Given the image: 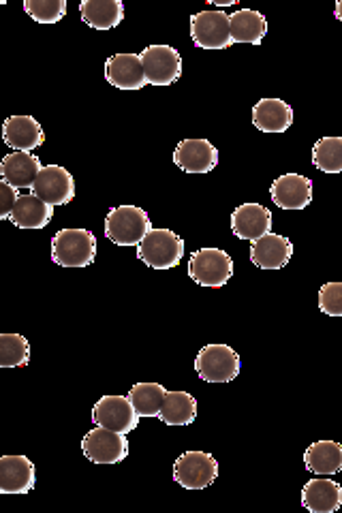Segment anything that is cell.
<instances>
[{
    "mask_svg": "<svg viewBox=\"0 0 342 513\" xmlns=\"http://www.w3.org/2000/svg\"><path fill=\"white\" fill-rule=\"evenodd\" d=\"M95 257L97 238L88 229H60L52 240V261L60 268H86Z\"/></svg>",
    "mask_w": 342,
    "mask_h": 513,
    "instance_id": "6da1fadb",
    "label": "cell"
},
{
    "mask_svg": "<svg viewBox=\"0 0 342 513\" xmlns=\"http://www.w3.org/2000/svg\"><path fill=\"white\" fill-rule=\"evenodd\" d=\"M137 257L152 270L178 268L184 257V240L171 229H150L137 244Z\"/></svg>",
    "mask_w": 342,
    "mask_h": 513,
    "instance_id": "7a4b0ae2",
    "label": "cell"
},
{
    "mask_svg": "<svg viewBox=\"0 0 342 513\" xmlns=\"http://www.w3.org/2000/svg\"><path fill=\"white\" fill-rule=\"evenodd\" d=\"M150 229V216L139 206H116L105 216V236L118 246H137Z\"/></svg>",
    "mask_w": 342,
    "mask_h": 513,
    "instance_id": "3957f363",
    "label": "cell"
},
{
    "mask_svg": "<svg viewBox=\"0 0 342 513\" xmlns=\"http://www.w3.org/2000/svg\"><path fill=\"white\" fill-rule=\"evenodd\" d=\"M242 360L238 351L225 342L206 345L195 357V372L206 383H229L240 375Z\"/></svg>",
    "mask_w": 342,
    "mask_h": 513,
    "instance_id": "277c9868",
    "label": "cell"
},
{
    "mask_svg": "<svg viewBox=\"0 0 342 513\" xmlns=\"http://www.w3.org/2000/svg\"><path fill=\"white\" fill-rule=\"evenodd\" d=\"M189 276L193 283L201 287L221 289L231 281L233 259L223 248H199L189 259Z\"/></svg>",
    "mask_w": 342,
    "mask_h": 513,
    "instance_id": "5b68a950",
    "label": "cell"
},
{
    "mask_svg": "<svg viewBox=\"0 0 342 513\" xmlns=\"http://www.w3.org/2000/svg\"><path fill=\"white\" fill-rule=\"evenodd\" d=\"M191 39L201 50H227L233 45L231 24L225 11H201L191 18Z\"/></svg>",
    "mask_w": 342,
    "mask_h": 513,
    "instance_id": "8992f818",
    "label": "cell"
},
{
    "mask_svg": "<svg viewBox=\"0 0 342 513\" xmlns=\"http://www.w3.org/2000/svg\"><path fill=\"white\" fill-rule=\"evenodd\" d=\"M219 477V462L208 452H184L174 462V481L186 490H204Z\"/></svg>",
    "mask_w": 342,
    "mask_h": 513,
    "instance_id": "52a82bcc",
    "label": "cell"
},
{
    "mask_svg": "<svg viewBox=\"0 0 342 513\" xmlns=\"http://www.w3.org/2000/svg\"><path fill=\"white\" fill-rule=\"evenodd\" d=\"M82 452L95 464H120L129 456L127 434L97 426L82 439Z\"/></svg>",
    "mask_w": 342,
    "mask_h": 513,
    "instance_id": "ba28073f",
    "label": "cell"
},
{
    "mask_svg": "<svg viewBox=\"0 0 342 513\" xmlns=\"http://www.w3.org/2000/svg\"><path fill=\"white\" fill-rule=\"evenodd\" d=\"M139 413L135 411L129 396L107 394L92 407V424L129 434L139 426Z\"/></svg>",
    "mask_w": 342,
    "mask_h": 513,
    "instance_id": "9c48e42d",
    "label": "cell"
},
{
    "mask_svg": "<svg viewBox=\"0 0 342 513\" xmlns=\"http://www.w3.org/2000/svg\"><path fill=\"white\" fill-rule=\"evenodd\" d=\"M142 62L150 86H171L182 75V56L171 45H148L142 52Z\"/></svg>",
    "mask_w": 342,
    "mask_h": 513,
    "instance_id": "30bf717a",
    "label": "cell"
},
{
    "mask_svg": "<svg viewBox=\"0 0 342 513\" xmlns=\"http://www.w3.org/2000/svg\"><path fill=\"white\" fill-rule=\"evenodd\" d=\"M174 163L186 174H210L219 165V150L204 137L182 139L174 150Z\"/></svg>",
    "mask_w": 342,
    "mask_h": 513,
    "instance_id": "8fae6325",
    "label": "cell"
},
{
    "mask_svg": "<svg viewBox=\"0 0 342 513\" xmlns=\"http://www.w3.org/2000/svg\"><path fill=\"white\" fill-rule=\"evenodd\" d=\"M105 80L118 90H139L148 84L142 54L120 52L107 58Z\"/></svg>",
    "mask_w": 342,
    "mask_h": 513,
    "instance_id": "7c38bea8",
    "label": "cell"
},
{
    "mask_svg": "<svg viewBox=\"0 0 342 513\" xmlns=\"http://www.w3.org/2000/svg\"><path fill=\"white\" fill-rule=\"evenodd\" d=\"M30 191L43 199L45 204L65 206L75 197V180L71 171H67L62 165H48L41 169V174Z\"/></svg>",
    "mask_w": 342,
    "mask_h": 513,
    "instance_id": "4fadbf2b",
    "label": "cell"
},
{
    "mask_svg": "<svg viewBox=\"0 0 342 513\" xmlns=\"http://www.w3.org/2000/svg\"><path fill=\"white\" fill-rule=\"evenodd\" d=\"M270 195L281 210H304L313 201V180L302 174H283L272 182Z\"/></svg>",
    "mask_w": 342,
    "mask_h": 513,
    "instance_id": "5bb4252c",
    "label": "cell"
},
{
    "mask_svg": "<svg viewBox=\"0 0 342 513\" xmlns=\"http://www.w3.org/2000/svg\"><path fill=\"white\" fill-rule=\"evenodd\" d=\"M272 212L261 204H242L231 212V231L240 240H259L272 231Z\"/></svg>",
    "mask_w": 342,
    "mask_h": 513,
    "instance_id": "9a60e30c",
    "label": "cell"
},
{
    "mask_svg": "<svg viewBox=\"0 0 342 513\" xmlns=\"http://www.w3.org/2000/svg\"><path fill=\"white\" fill-rule=\"evenodd\" d=\"M37 484L35 464L26 456L0 458V494H28Z\"/></svg>",
    "mask_w": 342,
    "mask_h": 513,
    "instance_id": "2e32d148",
    "label": "cell"
},
{
    "mask_svg": "<svg viewBox=\"0 0 342 513\" xmlns=\"http://www.w3.org/2000/svg\"><path fill=\"white\" fill-rule=\"evenodd\" d=\"M293 257V244L281 233H266V236L251 242V261L261 270H283Z\"/></svg>",
    "mask_w": 342,
    "mask_h": 513,
    "instance_id": "e0dca14e",
    "label": "cell"
},
{
    "mask_svg": "<svg viewBox=\"0 0 342 513\" xmlns=\"http://www.w3.org/2000/svg\"><path fill=\"white\" fill-rule=\"evenodd\" d=\"M41 169L43 165L37 154L11 152L0 161V180L13 186V189H33Z\"/></svg>",
    "mask_w": 342,
    "mask_h": 513,
    "instance_id": "ac0fdd59",
    "label": "cell"
},
{
    "mask_svg": "<svg viewBox=\"0 0 342 513\" xmlns=\"http://www.w3.org/2000/svg\"><path fill=\"white\" fill-rule=\"evenodd\" d=\"M3 142L13 152H33L43 146L45 133L33 116H9L3 124Z\"/></svg>",
    "mask_w": 342,
    "mask_h": 513,
    "instance_id": "d6986e66",
    "label": "cell"
},
{
    "mask_svg": "<svg viewBox=\"0 0 342 513\" xmlns=\"http://www.w3.org/2000/svg\"><path fill=\"white\" fill-rule=\"evenodd\" d=\"M302 505L310 513H334L342 507V486L334 479H325V475L308 479L302 488Z\"/></svg>",
    "mask_w": 342,
    "mask_h": 513,
    "instance_id": "ffe728a7",
    "label": "cell"
},
{
    "mask_svg": "<svg viewBox=\"0 0 342 513\" xmlns=\"http://www.w3.org/2000/svg\"><path fill=\"white\" fill-rule=\"evenodd\" d=\"M253 124L261 133H285L293 124L291 105L283 99H261L253 107Z\"/></svg>",
    "mask_w": 342,
    "mask_h": 513,
    "instance_id": "44dd1931",
    "label": "cell"
},
{
    "mask_svg": "<svg viewBox=\"0 0 342 513\" xmlns=\"http://www.w3.org/2000/svg\"><path fill=\"white\" fill-rule=\"evenodd\" d=\"M304 466L313 475H338L342 471V443L315 441L304 452Z\"/></svg>",
    "mask_w": 342,
    "mask_h": 513,
    "instance_id": "7402d4cb",
    "label": "cell"
},
{
    "mask_svg": "<svg viewBox=\"0 0 342 513\" xmlns=\"http://www.w3.org/2000/svg\"><path fill=\"white\" fill-rule=\"evenodd\" d=\"M52 216H54V206L45 204V201L39 199L37 195L28 193V195H20L9 221L20 229H43L52 223Z\"/></svg>",
    "mask_w": 342,
    "mask_h": 513,
    "instance_id": "603a6c76",
    "label": "cell"
},
{
    "mask_svg": "<svg viewBox=\"0 0 342 513\" xmlns=\"http://www.w3.org/2000/svg\"><path fill=\"white\" fill-rule=\"evenodd\" d=\"M229 24L233 43L259 45L263 37L268 35V20L263 18V13L253 9H240L229 15Z\"/></svg>",
    "mask_w": 342,
    "mask_h": 513,
    "instance_id": "cb8c5ba5",
    "label": "cell"
},
{
    "mask_svg": "<svg viewBox=\"0 0 342 513\" xmlns=\"http://www.w3.org/2000/svg\"><path fill=\"white\" fill-rule=\"evenodd\" d=\"M80 15L90 28L114 30L124 20V5L120 0H84Z\"/></svg>",
    "mask_w": 342,
    "mask_h": 513,
    "instance_id": "d4e9b609",
    "label": "cell"
},
{
    "mask_svg": "<svg viewBox=\"0 0 342 513\" xmlns=\"http://www.w3.org/2000/svg\"><path fill=\"white\" fill-rule=\"evenodd\" d=\"M159 419L167 426H189L197 419V400L189 392H167Z\"/></svg>",
    "mask_w": 342,
    "mask_h": 513,
    "instance_id": "484cf974",
    "label": "cell"
},
{
    "mask_svg": "<svg viewBox=\"0 0 342 513\" xmlns=\"http://www.w3.org/2000/svg\"><path fill=\"white\" fill-rule=\"evenodd\" d=\"M165 396L167 390L161 383H135L129 390V400L139 417H159Z\"/></svg>",
    "mask_w": 342,
    "mask_h": 513,
    "instance_id": "4316f807",
    "label": "cell"
},
{
    "mask_svg": "<svg viewBox=\"0 0 342 513\" xmlns=\"http://www.w3.org/2000/svg\"><path fill=\"white\" fill-rule=\"evenodd\" d=\"M313 165L323 174H342V137H321L313 146Z\"/></svg>",
    "mask_w": 342,
    "mask_h": 513,
    "instance_id": "83f0119b",
    "label": "cell"
},
{
    "mask_svg": "<svg viewBox=\"0 0 342 513\" xmlns=\"http://www.w3.org/2000/svg\"><path fill=\"white\" fill-rule=\"evenodd\" d=\"M30 342L22 334H0V368L28 366Z\"/></svg>",
    "mask_w": 342,
    "mask_h": 513,
    "instance_id": "f1b7e54d",
    "label": "cell"
},
{
    "mask_svg": "<svg viewBox=\"0 0 342 513\" xmlns=\"http://www.w3.org/2000/svg\"><path fill=\"white\" fill-rule=\"evenodd\" d=\"M24 11L37 24H56L62 18H67L69 5L67 0H26Z\"/></svg>",
    "mask_w": 342,
    "mask_h": 513,
    "instance_id": "f546056e",
    "label": "cell"
},
{
    "mask_svg": "<svg viewBox=\"0 0 342 513\" xmlns=\"http://www.w3.org/2000/svg\"><path fill=\"white\" fill-rule=\"evenodd\" d=\"M319 310L328 317H342V283H325L319 289Z\"/></svg>",
    "mask_w": 342,
    "mask_h": 513,
    "instance_id": "4dcf8cb0",
    "label": "cell"
},
{
    "mask_svg": "<svg viewBox=\"0 0 342 513\" xmlns=\"http://www.w3.org/2000/svg\"><path fill=\"white\" fill-rule=\"evenodd\" d=\"M18 189H13L7 182H0V221H9L15 204H18Z\"/></svg>",
    "mask_w": 342,
    "mask_h": 513,
    "instance_id": "1f68e13d",
    "label": "cell"
},
{
    "mask_svg": "<svg viewBox=\"0 0 342 513\" xmlns=\"http://www.w3.org/2000/svg\"><path fill=\"white\" fill-rule=\"evenodd\" d=\"M233 3H236V0H210V5H214V7H229Z\"/></svg>",
    "mask_w": 342,
    "mask_h": 513,
    "instance_id": "d6a6232c",
    "label": "cell"
},
{
    "mask_svg": "<svg viewBox=\"0 0 342 513\" xmlns=\"http://www.w3.org/2000/svg\"><path fill=\"white\" fill-rule=\"evenodd\" d=\"M334 15H336V20H338V22H342V0H338V3H336V7H334Z\"/></svg>",
    "mask_w": 342,
    "mask_h": 513,
    "instance_id": "836d02e7",
    "label": "cell"
}]
</instances>
